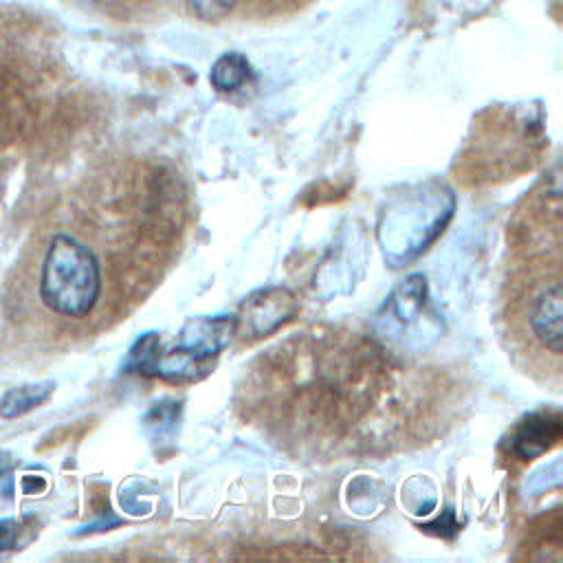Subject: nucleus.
Returning <instances> with one entry per match:
<instances>
[{
  "label": "nucleus",
  "instance_id": "423d86ee",
  "mask_svg": "<svg viewBox=\"0 0 563 563\" xmlns=\"http://www.w3.org/2000/svg\"><path fill=\"white\" fill-rule=\"evenodd\" d=\"M53 391L51 383H35L9 389L0 400V416L2 418H18L31 409H35L42 400L48 398Z\"/></svg>",
  "mask_w": 563,
  "mask_h": 563
},
{
  "label": "nucleus",
  "instance_id": "f03ea898",
  "mask_svg": "<svg viewBox=\"0 0 563 563\" xmlns=\"http://www.w3.org/2000/svg\"><path fill=\"white\" fill-rule=\"evenodd\" d=\"M515 224L501 295L504 336L526 372L556 387L563 339L559 189H545L526 200Z\"/></svg>",
  "mask_w": 563,
  "mask_h": 563
},
{
  "label": "nucleus",
  "instance_id": "f257e3e1",
  "mask_svg": "<svg viewBox=\"0 0 563 563\" xmlns=\"http://www.w3.org/2000/svg\"><path fill=\"white\" fill-rule=\"evenodd\" d=\"M442 389L354 332L312 330L249 367L240 407L279 442L341 457L413 440Z\"/></svg>",
  "mask_w": 563,
  "mask_h": 563
},
{
  "label": "nucleus",
  "instance_id": "1a4fd4ad",
  "mask_svg": "<svg viewBox=\"0 0 563 563\" xmlns=\"http://www.w3.org/2000/svg\"><path fill=\"white\" fill-rule=\"evenodd\" d=\"M18 526L13 521H0V550H7L15 543Z\"/></svg>",
  "mask_w": 563,
  "mask_h": 563
},
{
  "label": "nucleus",
  "instance_id": "39448f33",
  "mask_svg": "<svg viewBox=\"0 0 563 563\" xmlns=\"http://www.w3.org/2000/svg\"><path fill=\"white\" fill-rule=\"evenodd\" d=\"M251 75V66L249 59L242 53H224L222 57L216 59L213 68H211V84L216 90L229 92V90H238Z\"/></svg>",
  "mask_w": 563,
  "mask_h": 563
},
{
  "label": "nucleus",
  "instance_id": "20e7f679",
  "mask_svg": "<svg viewBox=\"0 0 563 563\" xmlns=\"http://www.w3.org/2000/svg\"><path fill=\"white\" fill-rule=\"evenodd\" d=\"M231 332V321L227 319H202L196 323H189L178 334V345L158 356V372L176 358V365L169 367L167 374L180 376L189 369H196L198 363L207 361L209 356L218 354L222 345L227 343Z\"/></svg>",
  "mask_w": 563,
  "mask_h": 563
},
{
  "label": "nucleus",
  "instance_id": "7ed1b4c3",
  "mask_svg": "<svg viewBox=\"0 0 563 563\" xmlns=\"http://www.w3.org/2000/svg\"><path fill=\"white\" fill-rule=\"evenodd\" d=\"M103 292L101 260L92 246L75 235L57 233L48 242L40 295L44 303L62 317H88Z\"/></svg>",
  "mask_w": 563,
  "mask_h": 563
},
{
  "label": "nucleus",
  "instance_id": "0eeeda50",
  "mask_svg": "<svg viewBox=\"0 0 563 563\" xmlns=\"http://www.w3.org/2000/svg\"><path fill=\"white\" fill-rule=\"evenodd\" d=\"M559 440V416L554 413V418L550 420L545 418H530V422L526 420V427L519 431V438L515 440V449L521 451L526 444H530L523 453V457H532V444H534V453L548 449L550 444H554Z\"/></svg>",
  "mask_w": 563,
  "mask_h": 563
},
{
  "label": "nucleus",
  "instance_id": "6e6552de",
  "mask_svg": "<svg viewBox=\"0 0 563 563\" xmlns=\"http://www.w3.org/2000/svg\"><path fill=\"white\" fill-rule=\"evenodd\" d=\"M235 2L238 0H187V7L202 20H220L235 7Z\"/></svg>",
  "mask_w": 563,
  "mask_h": 563
}]
</instances>
